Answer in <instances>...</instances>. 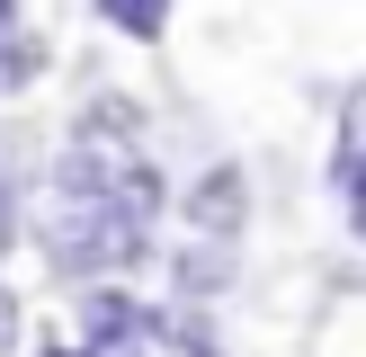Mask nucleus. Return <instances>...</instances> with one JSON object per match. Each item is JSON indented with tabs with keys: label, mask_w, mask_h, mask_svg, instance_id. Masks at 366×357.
Segmentation results:
<instances>
[{
	"label": "nucleus",
	"mask_w": 366,
	"mask_h": 357,
	"mask_svg": "<svg viewBox=\"0 0 366 357\" xmlns=\"http://www.w3.org/2000/svg\"><path fill=\"white\" fill-rule=\"evenodd\" d=\"M99 18H117L125 36H161V18H170V9H161V0H99Z\"/></svg>",
	"instance_id": "1"
},
{
	"label": "nucleus",
	"mask_w": 366,
	"mask_h": 357,
	"mask_svg": "<svg viewBox=\"0 0 366 357\" xmlns=\"http://www.w3.org/2000/svg\"><path fill=\"white\" fill-rule=\"evenodd\" d=\"M197 223H214V232L232 223V170H214L206 188H197Z\"/></svg>",
	"instance_id": "2"
},
{
	"label": "nucleus",
	"mask_w": 366,
	"mask_h": 357,
	"mask_svg": "<svg viewBox=\"0 0 366 357\" xmlns=\"http://www.w3.org/2000/svg\"><path fill=\"white\" fill-rule=\"evenodd\" d=\"M357 170H366V89L349 107V134H340V178H357Z\"/></svg>",
	"instance_id": "3"
},
{
	"label": "nucleus",
	"mask_w": 366,
	"mask_h": 357,
	"mask_svg": "<svg viewBox=\"0 0 366 357\" xmlns=\"http://www.w3.org/2000/svg\"><path fill=\"white\" fill-rule=\"evenodd\" d=\"M349 188H357V232H366V170H357V178H349Z\"/></svg>",
	"instance_id": "4"
},
{
	"label": "nucleus",
	"mask_w": 366,
	"mask_h": 357,
	"mask_svg": "<svg viewBox=\"0 0 366 357\" xmlns=\"http://www.w3.org/2000/svg\"><path fill=\"white\" fill-rule=\"evenodd\" d=\"M0 9H9V0H0Z\"/></svg>",
	"instance_id": "5"
}]
</instances>
